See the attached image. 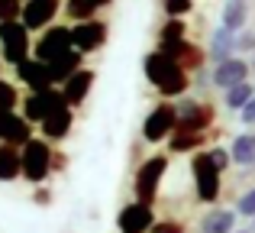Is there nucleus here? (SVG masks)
Instances as JSON below:
<instances>
[{"label":"nucleus","instance_id":"4c0bfd02","mask_svg":"<svg viewBox=\"0 0 255 233\" xmlns=\"http://www.w3.org/2000/svg\"><path fill=\"white\" fill-rule=\"evenodd\" d=\"M97 3H100V6H107V3H113V0H97Z\"/></svg>","mask_w":255,"mask_h":233},{"label":"nucleus","instance_id":"9b49d317","mask_svg":"<svg viewBox=\"0 0 255 233\" xmlns=\"http://www.w3.org/2000/svg\"><path fill=\"white\" fill-rule=\"evenodd\" d=\"M249 71H252V65L246 62V58L233 55V58H226V62L213 65V71H210V84H213V88L230 91V88H236V84L249 81Z\"/></svg>","mask_w":255,"mask_h":233},{"label":"nucleus","instance_id":"6ab92c4d","mask_svg":"<svg viewBox=\"0 0 255 233\" xmlns=\"http://www.w3.org/2000/svg\"><path fill=\"white\" fill-rule=\"evenodd\" d=\"M236 55V32L223 29V26H217V29L210 32V45H207V58H210L213 65L226 62V58Z\"/></svg>","mask_w":255,"mask_h":233},{"label":"nucleus","instance_id":"f3484780","mask_svg":"<svg viewBox=\"0 0 255 233\" xmlns=\"http://www.w3.org/2000/svg\"><path fill=\"white\" fill-rule=\"evenodd\" d=\"M71 126H75V110H71V107H62V110L49 114L42 123H39V136L49 139V143H62V139H68Z\"/></svg>","mask_w":255,"mask_h":233},{"label":"nucleus","instance_id":"c85d7f7f","mask_svg":"<svg viewBox=\"0 0 255 233\" xmlns=\"http://www.w3.org/2000/svg\"><path fill=\"white\" fill-rule=\"evenodd\" d=\"M181 39H187V26L181 23V19H168V23L162 26V32H158V45H165V42H181Z\"/></svg>","mask_w":255,"mask_h":233},{"label":"nucleus","instance_id":"393cba45","mask_svg":"<svg viewBox=\"0 0 255 233\" xmlns=\"http://www.w3.org/2000/svg\"><path fill=\"white\" fill-rule=\"evenodd\" d=\"M246 23H249V6H246V0H226L223 6V29L230 32H243Z\"/></svg>","mask_w":255,"mask_h":233},{"label":"nucleus","instance_id":"a19ab883","mask_svg":"<svg viewBox=\"0 0 255 233\" xmlns=\"http://www.w3.org/2000/svg\"><path fill=\"white\" fill-rule=\"evenodd\" d=\"M252 233H255V221H252Z\"/></svg>","mask_w":255,"mask_h":233},{"label":"nucleus","instance_id":"58836bf2","mask_svg":"<svg viewBox=\"0 0 255 233\" xmlns=\"http://www.w3.org/2000/svg\"><path fill=\"white\" fill-rule=\"evenodd\" d=\"M233 233H252V230H239V227H236V230H233Z\"/></svg>","mask_w":255,"mask_h":233},{"label":"nucleus","instance_id":"f257e3e1","mask_svg":"<svg viewBox=\"0 0 255 233\" xmlns=\"http://www.w3.org/2000/svg\"><path fill=\"white\" fill-rule=\"evenodd\" d=\"M142 71H145V81L165 97V101H174V97H184L187 88H191V78L187 71L174 62L171 55H165L162 49L149 52L142 58Z\"/></svg>","mask_w":255,"mask_h":233},{"label":"nucleus","instance_id":"cd10ccee","mask_svg":"<svg viewBox=\"0 0 255 233\" xmlns=\"http://www.w3.org/2000/svg\"><path fill=\"white\" fill-rule=\"evenodd\" d=\"M19 91H16V84H10L6 78H0V114H10V110H16L19 107Z\"/></svg>","mask_w":255,"mask_h":233},{"label":"nucleus","instance_id":"bb28decb","mask_svg":"<svg viewBox=\"0 0 255 233\" xmlns=\"http://www.w3.org/2000/svg\"><path fill=\"white\" fill-rule=\"evenodd\" d=\"M100 10L97 0H65V13H68L75 23H84V19H94V13Z\"/></svg>","mask_w":255,"mask_h":233},{"label":"nucleus","instance_id":"c756f323","mask_svg":"<svg viewBox=\"0 0 255 233\" xmlns=\"http://www.w3.org/2000/svg\"><path fill=\"white\" fill-rule=\"evenodd\" d=\"M162 10L168 13L171 19H181L194 10V0H162Z\"/></svg>","mask_w":255,"mask_h":233},{"label":"nucleus","instance_id":"412c9836","mask_svg":"<svg viewBox=\"0 0 255 233\" xmlns=\"http://www.w3.org/2000/svg\"><path fill=\"white\" fill-rule=\"evenodd\" d=\"M23 178V152L19 146H10V143H0V182H16Z\"/></svg>","mask_w":255,"mask_h":233},{"label":"nucleus","instance_id":"e433bc0d","mask_svg":"<svg viewBox=\"0 0 255 233\" xmlns=\"http://www.w3.org/2000/svg\"><path fill=\"white\" fill-rule=\"evenodd\" d=\"M239 120H243L246 126H255V97H252L249 104H246L243 110H239Z\"/></svg>","mask_w":255,"mask_h":233},{"label":"nucleus","instance_id":"423d86ee","mask_svg":"<svg viewBox=\"0 0 255 233\" xmlns=\"http://www.w3.org/2000/svg\"><path fill=\"white\" fill-rule=\"evenodd\" d=\"M174 126H178V107L168 104V101H162V104H155V107L145 114V120H142V139L149 146L168 143Z\"/></svg>","mask_w":255,"mask_h":233},{"label":"nucleus","instance_id":"79ce46f5","mask_svg":"<svg viewBox=\"0 0 255 233\" xmlns=\"http://www.w3.org/2000/svg\"><path fill=\"white\" fill-rule=\"evenodd\" d=\"M0 65H3V62H0Z\"/></svg>","mask_w":255,"mask_h":233},{"label":"nucleus","instance_id":"a878e982","mask_svg":"<svg viewBox=\"0 0 255 233\" xmlns=\"http://www.w3.org/2000/svg\"><path fill=\"white\" fill-rule=\"evenodd\" d=\"M252 97H255V84L252 81H243V84H236V88L226 91V94H223V104H226V110H233V114H236V110H243Z\"/></svg>","mask_w":255,"mask_h":233},{"label":"nucleus","instance_id":"2f4dec72","mask_svg":"<svg viewBox=\"0 0 255 233\" xmlns=\"http://www.w3.org/2000/svg\"><path fill=\"white\" fill-rule=\"evenodd\" d=\"M23 16V0H0V23Z\"/></svg>","mask_w":255,"mask_h":233},{"label":"nucleus","instance_id":"7ed1b4c3","mask_svg":"<svg viewBox=\"0 0 255 233\" xmlns=\"http://www.w3.org/2000/svg\"><path fill=\"white\" fill-rule=\"evenodd\" d=\"M191 178H194V198L207 208H217L220 195H223V172L210 162L207 149L191 156Z\"/></svg>","mask_w":255,"mask_h":233},{"label":"nucleus","instance_id":"4be33fe9","mask_svg":"<svg viewBox=\"0 0 255 233\" xmlns=\"http://www.w3.org/2000/svg\"><path fill=\"white\" fill-rule=\"evenodd\" d=\"M230 159L236 169H252L255 165V133H239L230 143Z\"/></svg>","mask_w":255,"mask_h":233},{"label":"nucleus","instance_id":"b1692460","mask_svg":"<svg viewBox=\"0 0 255 233\" xmlns=\"http://www.w3.org/2000/svg\"><path fill=\"white\" fill-rule=\"evenodd\" d=\"M207 143V133H191V130H174L168 136V152L181 156V152H200Z\"/></svg>","mask_w":255,"mask_h":233},{"label":"nucleus","instance_id":"1a4fd4ad","mask_svg":"<svg viewBox=\"0 0 255 233\" xmlns=\"http://www.w3.org/2000/svg\"><path fill=\"white\" fill-rule=\"evenodd\" d=\"M174 107H178V126H174V130L207 133V130L213 126V120H217V114H213L210 104L194 101V97H184V101H178Z\"/></svg>","mask_w":255,"mask_h":233},{"label":"nucleus","instance_id":"f704fd0d","mask_svg":"<svg viewBox=\"0 0 255 233\" xmlns=\"http://www.w3.org/2000/svg\"><path fill=\"white\" fill-rule=\"evenodd\" d=\"M149 233H184V224L171 221V217H162V221H155V227H152Z\"/></svg>","mask_w":255,"mask_h":233},{"label":"nucleus","instance_id":"f8f14e48","mask_svg":"<svg viewBox=\"0 0 255 233\" xmlns=\"http://www.w3.org/2000/svg\"><path fill=\"white\" fill-rule=\"evenodd\" d=\"M104 42H107V23H100V19H84V23L71 26V45H75L81 55L97 52Z\"/></svg>","mask_w":255,"mask_h":233},{"label":"nucleus","instance_id":"39448f33","mask_svg":"<svg viewBox=\"0 0 255 233\" xmlns=\"http://www.w3.org/2000/svg\"><path fill=\"white\" fill-rule=\"evenodd\" d=\"M26 58H29V29H26L19 19L0 23V62L16 68Z\"/></svg>","mask_w":255,"mask_h":233},{"label":"nucleus","instance_id":"6e6552de","mask_svg":"<svg viewBox=\"0 0 255 233\" xmlns=\"http://www.w3.org/2000/svg\"><path fill=\"white\" fill-rule=\"evenodd\" d=\"M62 107H68V104H65L62 88H49V91H32V94H26L23 110H19V114L36 126V123H42L49 114H55V110H62Z\"/></svg>","mask_w":255,"mask_h":233},{"label":"nucleus","instance_id":"ea45409f","mask_svg":"<svg viewBox=\"0 0 255 233\" xmlns=\"http://www.w3.org/2000/svg\"><path fill=\"white\" fill-rule=\"evenodd\" d=\"M249 65H252V68H255V55H252V62H249Z\"/></svg>","mask_w":255,"mask_h":233},{"label":"nucleus","instance_id":"f03ea898","mask_svg":"<svg viewBox=\"0 0 255 233\" xmlns=\"http://www.w3.org/2000/svg\"><path fill=\"white\" fill-rule=\"evenodd\" d=\"M168 165H171V156H165V152L145 159L136 169V175H132V201H142L152 208L158 201V191H162V182L168 175Z\"/></svg>","mask_w":255,"mask_h":233},{"label":"nucleus","instance_id":"5701e85b","mask_svg":"<svg viewBox=\"0 0 255 233\" xmlns=\"http://www.w3.org/2000/svg\"><path fill=\"white\" fill-rule=\"evenodd\" d=\"M84 68V55L81 52H68V55H62V58H55V62L49 65V75H52V84H55V88H62L65 81H68L71 75H75V71H81Z\"/></svg>","mask_w":255,"mask_h":233},{"label":"nucleus","instance_id":"20e7f679","mask_svg":"<svg viewBox=\"0 0 255 233\" xmlns=\"http://www.w3.org/2000/svg\"><path fill=\"white\" fill-rule=\"evenodd\" d=\"M23 178L29 185H45L49 175L55 172V149H52L49 139L32 136L29 143L23 146Z\"/></svg>","mask_w":255,"mask_h":233},{"label":"nucleus","instance_id":"aec40b11","mask_svg":"<svg viewBox=\"0 0 255 233\" xmlns=\"http://www.w3.org/2000/svg\"><path fill=\"white\" fill-rule=\"evenodd\" d=\"M236 211L230 208H210L200 217V233H233L236 230Z\"/></svg>","mask_w":255,"mask_h":233},{"label":"nucleus","instance_id":"a211bd4d","mask_svg":"<svg viewBox=\"0 0 255 233\" xmlns=\"http://www.w3.org/2000/svg\"><path fill=\"white\" fill-rule=\"evenodd\" d=\"M158 49H162L165 55H171L184 71H191V68H197V65H204V58H207V52L197 49L194 42H187V39H181V42H165V45H158Z\"/></svg>","mask_w":255,"mask_h":233},{"label":"nucleus","instance_id":"4468645a","mask_svg":"<svg viewBox=\"0 0 255 233\" xmlns=\"http://www.w3.org/2000/svg\"><path fill=\"white\" fill-rule=\"evenodd\" d=\"M32 136H36V130H32V123L19 114V110L0 114V143H10V146H19V149H23Z\"/></svg>","mask_w":255,"mask_h":233},{"label":"nucleus","instance_id":"9d476101","mask_svg":"<svg viewBox=\"0 0 255 233\" xmlns=\"http://www.w3.org/2000/svg\"><path fill=\"white\" fill-rule=\"evenodd\" d=\"M155 211L142 201H126L117 214V230L120 233H149L155 227Z\"/></svg>","mask_w":255,"mask_h":233},{"label":"nucleus","instance_id":"ddd939ff","mask_svg":"<svg viewBox=\"0 0 255 233\" xmlns=\"http://www.w3.org/2000/svg\"><path fill=\"white\" fill-rule=\"evenodd\" d=\"M58 6H62L58 0H26L19 23H23L29 32H42V29H49V23L55 19Z\"/></svg>","mask_w":255,"mask_h":233},{"label":"nucleus","instance_id":"72a5a7b5","mask_svg":"<svg viewBox=\"0 0 255 233\" xmlns=\"http://www.w3.org/2000/svg\"><path fill=\"white\" fill-rule=\"evenodd\" d=\"M239 52H252V55H255V29L236 32V55H239Z\"/></svg>","mask_w":255,"mask_h":233},{"label":"nucleus","instance_id":"7c9ffc66","mask_svg":"<svg viewBox=\"0 0 255 233\" xmlns=\"http://www.w3.org/2000/svg\"><path fill=\"white\" fill-rule=\"evenodd\" d=\"M236 214L239 217H252V221H255V188L243 191V195L236 198Z\"/></svg>","mask_w":255,"mask_h":233},{"label":"nucleus","instance_id":"dca6fc26","mask_svg":"<svg viewBox=\"0 0 255 233\" xmlns=\"http://www.w3.org/2000/svg\"><path fill=\"white\" fill-rule=\"evenodd\" d=\"M94 81H97V71H94V68H81V71H75V75H71L68 81L62 84L65 104H68L71 110H78V107H81V104L87 101V94L94 91Z\"/></svg>","mask_w":255,"mask_h":233},{"label":"nucleus","instance_id":"c9c22d12","mask_svg":"<svg viewBox=\"0 0 255 233\" xmlns=\"http://www.w3.org/2000/svg\"><path fill=\"white\" fill-rule=\"evenodd\" d=\"M32 201L45 208V204H52V191L45 188V185H36V191H32Z\"/></svg>","mask_w":255,"mask_h":233},{"label":"nucleus","instance_id":"2eb2a0df","mask_svg":"<svg viewBox=\"0 0 255 233\" xmlns=\"http://www.w3.org/2000/svg\"><path fill=\"white\" fill-rule=\"evenodd\" d=\"M16 78H19V84H23V88H29V94L32 91H49V88H55V84H52V75H49V65L45 62H39V58H26V62H19L16 68Z\"/></svg>","mask_w":255,"mask_h":233},{"label":"nucleus","instance_id":"473e14b6","mask_svg":"<svg viewBox=\"0 0 255 233\" xmlns=\"http://www.w3.org/2000/svg\"><path fill=\"white\" fill-rule=\"evenodd\" d=\"M207 156H210V162L217 165L220 172H226L233 165V159H230V149H223V146H210V149H207Z\"/></svg>","mask_w":255,"mask_h":233},{"label":"nucleus","instance_id":"0eeeda50","mask_svg":"<svg viewBox=\"0 0 255 233\" xmlns=\"http://www.w3.org/2000/svg\"><path fill=\"white\" fill-rule=\"evenodd\" d=\"M68 52H75V45H71V26H49V29H42V36L32 45V58H39L45 65H52L55 58L68 55Z\"/></svg>","mask_w":255,"mask_h":233}]
</instances>
